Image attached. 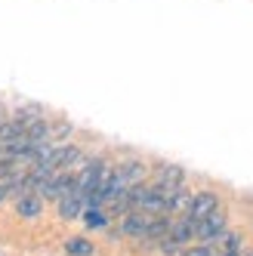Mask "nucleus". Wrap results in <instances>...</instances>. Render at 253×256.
Here are the masks:
<instances>
[{"mask_svg":"<svg viewBox=\"0 0 253 256\" xmlns=\"http://www.w3.org/2000/svg\"><path fill=\"white\" fill-rule=\"evenodd\" d=\"M226 228H228V210L220 204L210 216H204L201 222H198V241H201V244H213Z\"/></svg>","mask_w":253,"mask_h":256,"instance_id":"2","label":"nucleus"},{"mask_svg":"<svg viewBox=\"0 0 253 256\" xmlns=\"http://www.w3.org/2000/svg\"><path fill=\"white\" fill-rule=\"evenodd\" d=\"M194 238H198V222H192L188 216H179V219H173V222H170L167 241H173L176 247H188Z\"/></svg>","mask_w":253,"mask_h":256,"instance_id":"5","label":"nucleus"},{"mask_svg":"<svg viewBox=\"0 0 253 256\" xmlns=\"http://www.w3.org/2000/svg\"><path fill=\"white\" fill-rule=\"evenodd\" d=\"M216 256H244V250H226V253H216Z\"/></svg>","mask_w":253,"mask_h":256,"instance_id":"17","label":"nucleus"},{"mask_svg":"<svg viewBox=\"0 0 253 256\" xmlns=\"http://www.w3.org/2000/svg\"><path fill=\"white\" fill-rule=\"evenodd\" d=\"M152 219H154V216L133 210V213L120 216V226H118V232H120L124 238H146V232H148V226H152Z\"/></svg>","mask_w":253,"mask_h":256,"instance_id":"4","label":"nucleus"},{"mask_svg":"<svg viewBox=\"0 0 253 256\" xmlns=\"http://www.w3.org/2000/svg\"><path fill=\"white\" fill-rule=\"evenodd\" d=\"M56 204H59L56 213H59V219H65V222H71V219H80V213H84V207H86V204H84V194H80L78 188L68 192L65 198H59Z\"/></svg>","mask_w":253,"mask_h":256,"instance_id":"9","label":"nucleus"},{"mask_svg":"<svg viewBox=\"0 0 253 256\" xmlns=\"http://www.w3.org/2000/svg\"><path fill=\"white\" fill-rule=\"evenodd\" d=\"M192 204V192L188 188H179L173 194H167V216H182Z\"/></svg>","mask_w":253,"mask_h":256,"instance_id":"11","label":"nucleus"},{"mask_svg":"<svg viewBox=\"0 0 253 256\" xmlns=\"http://www.w3.org/2000/svg\"><path fill=\"white\" fill-rule=\"evenodd\" d=\"M71 130H74V126H71L68 120H62V124H52V145H59L62 139H68V136H71Z\"/></svg>","mask_w":253,"mask_h":256,"instance_id":"15","label":"nucleus"},{"mask_svg":"<svg viewBox=\"0 0 253 256\" xmlns=\"http://www.w3.org/2000/svg\"><path fill=\"white\" fill-rule=\"evenodd\" d=\"M213 247H216V253H226V250H244V232H238V228H226V232L213 241Z\"/></svg>","mask_w":253,"mask_h":256,"instance_id":"10","label":"nucleus"},{"mask_svg":"<svg viewBox=\"0 0 253 256\" xmlns=\"http://www.w3.org/2000/svg\"><path fill=\"white\" fill-rule=\"evenodd\" d=\"M152 186L160 188L164 194H173V192H179V188H186V167L170 164V160L158 164L154 173H152Z\"/></svg>","mask_w":253,"mask_h":256,"instance_id":"1","label":"nucleus"},{"mask_svg":"<svg viewBox=\"0 0 253 256\" xmlns=\"http://www.w3.org/2000/svg\"><path fill=\"white\" fill-rule=\"evenodd\" d=\"M80 219H84V226H86V228H105L108 222H112L105 210H84Z\"/></svg>","mask_w":253,"mask_h":256,"instance_id":"13","label":"nucleus"},{"mask_svg":"<svg viewBox=\"0 0 253 256\" xmlns=\"http://www.w3.org/2000/svg\"><path fill=\"white\" fill-rule=\"evenodd\" d=\"M65 256H96V244L90 241V238H68Z\"/></svg>","mask_w":253,"mask_h":256,"instance_id":"12","label":"nucleus"},{"mask_svg":"<svg viewBox=\"0 0 253 256\" xmlns=\"http://www.w3.org/2000/svg\"><path fill=\"white\" fill-rule=\"evenodd\" d=\"M6 200H12V179H4V182H0V207H4Z\"/></svg>","mask_w":253,"mask_h":256,"instance_id":"16","label":"nucleus"},{"mask_svg":"<svg viewBox=\"0 0 253 256\" xmlns=\"http://www.w3.org/2000/svg\"><path fill=\"white\" fill-rule=\"evenodd\" d=\"M44 204H46V200L40 198V192H28L22 198H16L12 210H16V216H19V219H38L44 213Z\"/></svg>","mask_w":253,"mask_h":256,"instance_id":"7","label":"nucleus"},{"mask_svg":"<svg viewBox=\"0 0 253 256\" xmlns=\"http://www.w3.org/2000/svg\"><path fill=\"white\" fill-rule=\"evenodd\" d=\"M244 256H253V250H244Z\"/></svg>","mask_w":253,"mask_h":256,"instance_id":"18","label":"nucleus"},{"mask_svg":"<svg viewBox=\"0 0 253 256\" xmlns=\"http://www.w3.org/2000/svg\"><path fill=\"white\" fill-rule=\"evenodd\" d=\"M114 170L120 173V179L126 182V186H136V182H148V167H146V160H139V158H126V160H120Z\"/></svg>","mask_w":253,"mask_h":256,"instance_id":"8","label":"nucleus"},{"mask_svg":"<svg viewBox=\"0 0 253 256\" xmlns=\"http://www.w3.org/2000/svg\"><path fill=\"white\" fill-rule=\"evenodd\" d=\"M179 256H216V247L213 244H188V247H182L179 250Z\"/></svg>","mask_w":253,"mask_h":256,"instance_id":"14","label":"nucleus"},{"mask_svg":"<svg viewBox=\"0 0 253 256\" xmlns=\"http://www.w3.org/2000/svg\"><path fill=\"white\" fill-rule=\"evenodd\" d=\"M0 256H4V253H0Z\"/></svg>","mask_w":253,"mask_h":256,"instance_id":"19","label":"nucleus"},{"mask_svg":"<svg viewBox=\"0 0 253 256\" xmlns=\"http://www.w3.org/2000/svg\"><path fill=\"white\" fill-rule=\"evenodd\" d=\"M220 204H222V200H220V194H216V192L201 188V192H194V194H192V204H188V210H186L182 216H188L192 222H201V219L210 216Z\"/></svg>","mask_w":253,"mask_h":256,"instance_id":"3","label":"nucleus"},{"mask_svg":"<svg viewBox=\"0 0 253 256\" xmlns=\"http://www.w3.org/2000/svg\"><path fill=\"white\" fill-rule=\"evenodd\" d=\"M52 160H56V170H71V167H78V164H84L86 154H84L80 145L65 142V145H56V152H52Z\"/></svg>","mask_w":253,"mask_h":256,"instance_id":"6","label":"nucleus"}]
</instances>
